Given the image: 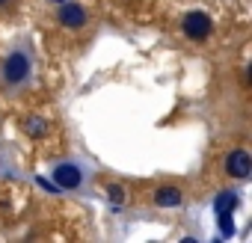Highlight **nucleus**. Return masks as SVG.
Segmentation results:
<instances>
[{
  "mask_svg": "<svg viewBox=\"0 0 252 243\" xmlns=\"http://www.w3.org/2000/svg\"><path fill=\"white\" fill-rule=\"evenodd\" d=\"M33 74H36V60L27 45L12 48L0 60V89L3 92H24L33 83Z\"/></svg>",
  "mask_w": 252,
  "mask_h": 243,
  "instance_id": "obj_1",
  "label": "nucleus"
},
{
  "mask_svg": "<svg viewBox=\"0 0 252 243\" xmlns=\"http://www.w3.org/2000/svg\"><path fill=\"white\" fill-rule=\"evenodd\" d=\"M51 178L60 190H80L86 181V169L77 160H60V163H54Z\"/></svg>",
  "mask_w": 252,
  "mask_h": 243,
  "instance_id": "obj_2",
  "label": "nucleus"
},
{
  "mask_svg": "<svg viewBox=\"0 0 252 243\" xmlns=\"http://www.w3.org/2000/svg\"><path fill=\"white\" fill-rule=\"evenodd\" d=\"M181 30H184L187 39H193V42H205V39L211 36V30H214V21H211V15L193 9V12H187V15L181 18Z\"/></svg>",
  "mask_w": 252,
  "mask_h": 243,
  "instance_id": "obj_3",
  "label": "nucleus"
},
{
  "mask_svg": "<svg viewBox=\"0 0 252 243\" xmlns=\"http://www.w3.org/2000/svg\"><path fill=\"white\" fill-rule=\"evenodd\" d=\"M57 21H60L65 30H80V27L89 24V9H86L83 3H74V0H68V3H63V0H60Z\"/></svg>",
  "mask_w": 252,
  "mask_h": 243,
  "instance_id": "obj_4",
  "label": "nucleus"
},
{
  "mask_svg": "<svg viewBox=\"0 0 252 243\" xmlns=\"http://www.w3.org/2000/svg\"><path fill=\"white\" fill-rule=\"evenodd\" d=\"M249 172H252V154H249L246 149H234V152L225 157V175L243 181V178H249Z\"/></svg>",
  "mask_w": 252,
  "mask_h": 243,
  "instance_id": "obj_5",
  "label": "nucleus"
},
{
  "mask_svg": "<svg viewBox=\"0 0 252 243\" xmlns=\"http://www.w3.org/2000/svg\"><path fill=\"white\" fill-rule=\"evenodd\" d=\"M155 205L158 208H181L184 205V193L178 187H158L155 190Z\"/></svg>",
  "mask_w": 252,
  "mask_h": 243,
  "instance_id": "obj_6",
  "label": "nucleus"
},
{
  "mask_svg": "<svg viewBox=\"0 0 252 243\" xmlns=\"http://www.w3.org/2000/svg\"><path fill=\"white\" fill-rule=\"evenodd\" d=\"M234 202H237V199H234V193H220V199H217V211H220V213H225V211H231V208H234Z\"/></svg>",
  "mask_w": 252,
  "mask_h": 243,
  "instance_id": "obj_7",
  "label": "nucleus"
},
{
  "mask_svg": "<svg viewBox=\"0 0 252 243\" xmlns=\"http://www.w3.org/2000/svg\"><path fill=\"white\" fill-rule=\"evenodd\" d=\"M27 131L30 134H45V122L42 119H27Z\"/></svg>",
  "mask_w": 252,
  "mask_h": 243,
  "instance_id": "obj_8",
  "label": "nucleus"
},
{
  "mask_svg": "<svg viewBox=\"0 0 252 243\" xmlns=\"http://www.w3.org/2000/svg\"><path fill=\"white\" fill-rule=\"evenodd\" d=\"M107 193H110V199H113V202H125V190H122V187H110Z\"/></svg>",
  "mask_w": 252,
  "mask_h": 243,
  "instance_id": "obj_9",
  "label": "nucleus"
},
{
  "mask_svg": "<svg viewBox=\"0 0 252 243\" xmlns=\"http://www.w3.org/2000/svg\"><path fill=\"white\" fill-rule=\"evenodd\" d=\"M6 3H9V0H0V6H6Z\"/></svg>",
  "mask_w": 252,
  "mask_h": 243,
  "instance_id": "obj_10",
  "label": "nucleus"
}]
</instances>
